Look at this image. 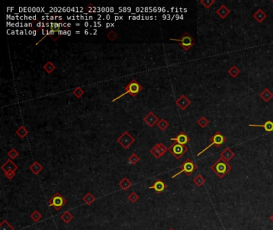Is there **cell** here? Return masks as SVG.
<instances>
[{
	"label": "cell",
	"instance_id": "cell-12",
	"mask_svg": "<svg viewBox=\"0 0 273 230\" xmlns=\"http://www.w3.org/2000/svg\"><path fill=\"white\" fill-rule=\"evenodd\" d=\"M149 189L154 190L158 194H161L167 189V185L162 180L157 179L152 185L149 186Z\"/></svg>",
	"mask_w": 273,
	"mask_h": 230
},
{
	"label": "cell",
	"instance_id": "cell-4",
	"mask_svg": "<svg viewBox=\"0 0 273 230\" xmlns=\"http://www.w3.org/2000/svg\"><path fill=\"white\" fill-rule=\"evenodd\" d=\"M180 172L177 173V174H174V175H173L171 178H175L176 177H177V176L180 175V174H183V173H185V174H186L187 177H189V176L192 175V174H193L195 171L197 170L198 167H197V165L195 164V162H194L192 160V159H190V158H187V159H186V160H185L184 162L182 163V165L180 166Z\"/></svg>",
	"mask_w": 273,
	"mask_h": 230
},
{
	"label": "cell",
	"instance_id": "cell-25",
	"mask_svg": "<svg viewBox=\"0 0 273 230\" xmlns=\"http://www.w3.org/2000/svg\"><path fill=\"white\" fill-rule=\"evenodd\" d=\"M56 67L54 63H53L51 61L47 62L46 63L42 66V69H43L48 74H51V73H53V71L55 70Z\"/></svg>",
	"mask_w": 273,
	"mask_h": 230
},
{
	"label": "cell",
	"instance_id": "cell-37",
	"mask_svg": "<svg viewBox=\"0 0 273 230\" xmlns=\"http://www.w3.org/2000/svg\"><path fill=\"white\" fill-rule=\"evenodd\" d=\"M128 197L129 201H130L131 203H136V202L137 201L139 200V195H138L136 192H131V193L129 194L128 197Z\"/></svg>",
	"mask_w": 273,
	"mask_h": 230
},
{
	"label": "cell",
	"instance_id": "cell-23",
	"mask_svg": "<svg viewBox=\"0 0 273 230\" xmlns=\"http://www.w3.org/2000/svg\"><path fill=\"white\" fill-rule=\"evenodd\" d=\"M192 182L196 185V186L199 188V187L203 186V185L205 184V182H206V179H205L201 174H198L197 176H196V178H193Z\"/></svg>",
	"mask_w": 273,
	"mask_h": 230
},
{
	"label": "cell",
	"instance_id": "cell-33",
	"mask_svg": "<svg viewBox=\"0 0 273 230\" xmlns=\"http://www.w3.org/2000/svg\"><path fill=\"white\" fill-rule=\"evenodd\" d=\"M139 160H140V158H139V157L138 156L136 153H132L130 157L128 158V161L129 162H130L131 165H136V164L138 163V162H139Z\"/></svg>",
	"mask_w": 273,
	"mask_h": 230
},
{
	"label": "cell",
	"instance_id": "cell-16",
	"mask_svg": "<svg viewBox=\"0 0 273 230\" xmlns=\"http://www.w3.org/2000/svg\"><path fill=\"white\" fill-rule=\"evenodd\" d=\"M250 127H261L264 128V130L268 133H271L273 131V121L271 120H268L263 124V125H255V124H250Z\"/></svg>",
	"mask_w": 273,
	"mask_h": 230
},
{
	"label": "cell",
	"instance_id": "cell-27",
	"mask_svg": "<svg viewBox=\"0 0 273 230\" xmlns=\"http://www.w3.org/2000/svg\"><path fill=\"white\" fill-rule=\"evenodd\" d=\"M95 201V197L92 195V193H87L84 197H83V201L86 203V205L87 206H91L92 205L94 201Z\"/></svg>",
	"mask_w": 273,
	"mask_h": 230
},
{
	"label": "cell",
	"instance_id": "cell-24",
	"mask_svg": "<svg viewBox=\"0 0 273 230\" xmlns=\"http://www.w3.org/2000/svg\"><path fill=\"white\" fill-rule=\"evenodd\" d=\"M60 218H61V220L64 223L69 224L74 219V216H73L72 213H70V212L66 211V212H64V213L60 216Z\"/></svg>",
	"mask_w": 273,
	"mask_h": 230
},
{
	"label": "cell",
	"instance_id": "cell-5",
	"mask_svg": "<svg viewBox=\"0 0 273 230\" xmlns=\"http://www.w3.org/2000/svg\"><path fill=\"white\" fill-rule=\"evenodd\" d=\"M170 40L179 42V45L185 51H187L189 49H191L196 42L194 38L187 32H184L180 39H170Z\"/></svg>",
	"mask_w": 273,
	"mask_h": 230
},
{
	"label": "cell",
	"instance_id": "cell-8",
	"mask_svg": "<svg viewBox=\"0 0 273 230\" xmlns=\"http://www.w3.org/2000/svg\"><path fill=\"white\" fill-rule=\"evenodd\" d=\"M117 142L124 149H128L133 143H135L136 139L132 137L128 131H124L120 137L117 138Z\"/></svg>",
	"mask_w": 273,
	"mask_h": 230
},
{
	"label": "cell",
	"instance_id": "cell-1",
	"mask_svg": "<svg viewBox=\"0 0 273 230\" xmlns=\"http://www.w3.org/2000/svg\"><path fill=\"white\" fill-rule=\"evenodd\" d=\"M231 169L232 166L228 162L224 161L222 158H219L211 166V170L221 179H223Z\"/></svg>",
	"mask_w": 273,
	"mask_h": 230
},
{
	"label": "cell",
	"instance_id": "cell-26",
	"mask_svg": "<svg viewBox=\"0 0 273 230\" xmlns=\"http://www.w3.org/2000/svg\"><path fill=\"white\" fill-rule=\"evenodd\" d=\"M156 125L157 126H158V128L161 131H164V130H166L168 127H169L170 124L166 119H164V118H161V119L157 122Z\"/></svg>",
	"mask_w": 273,
	"mask_h": 230
},
{
	"label": "cell",
	"instance_id": "cell-40",
	"mask_svg": "<svg viewBox=\"0 0 273 230\" xmlns=\"http://www.w3.org/2000/svg\"><path fill=\"white\" fill-rule=\"evenodd\" d=\"M168 230H175V229H173V228H170V229H168Z\"/></svg>",
	"mask_w": 273,
	"mask_h": 230
},
{
	"label": "cell",
	"instance_id": "cell-15",
	"mask_svg": "<svg viewBox=\"0 0 273 230\" xmlns=\"http://www.w3.org/2000/svg\"><path fill=\"white\" fill-rule=\"evenodd\" d=\"M234 157H235V153L228 147L224 149V150L221 152V153H220V158H222L223 159H224V161H226L227 162H230Z\"/></svg>",
	"mask_w": 273,
	"mask_h": 230
},
{
	"label": "cell",
	"instance_id": "cell-38",
	"mask_svg": "<svg viewBox=\"0 0 273 230\" xmlns=\"http://www.w3.org/2000/svg\"><path fill=\"white\" fill-rule=\"evenodd\" d=\"M4 174H5V176L7 177V178L8 180H12L13 178L15 177L16 175V173L14 172V171H9V172H6L4 173Z\"/></svg>",
	"mask_w": 273,
	"mask_h": 230
},
{
	"label": "cell",
	"instance_id": "cell-9",
	"mask_svg": "<svg viewBox=\"0 0 273 230\" xmlns=\"http://www.w3.org/2000/svg\"><path fill=\"white\" fill-rule=\"evenodd\" d=\"M167 151H168V148L166 147L165 145L163 144V143H157L150 149V153H152V156L155 157L156 159H159L161 157L164 156L167 153Z\"/></svg>",
	"mask_w": 273,
	"mask_h": 230
},
{
	"label": "cell",
	"instance_id": "cell-18",
	"mask_svg": "<svg viewBox=\"0 0 273 230\" xmlns=\"http://www.w3.org/2000/svg\"><path fill=\"white\" fill-rule=\"evenodd\" d=\"M267 16L268 15H267L266 13L264 12L261 8L258 9L257 11L253 14V18L259 23H262L264 20L266 19Z\"/></svg>",
	"mask_w": 273,
	"mask_h": 230
},
{
	"label": "cell",
	"instance_id": "cell-2",
	"mask_svg": "<svg viewBox=\"0 0 273 230\" xmlns=\"http://www.w3.org/2000/svg\"><path fill=\"white\" fill-rule=\"evenodd\" d=\"M124 93L120 94V96H118L117 98L114 99L112 100V102H114L115 101L119 100L120 99H121L122 97L125 96L126 94H130L131 97H136L139 93H140L142 90H143V86H141L140 83L136 80V79H132L131 81L125 86L124 88Z\"/></svg>",
	"mask_w": 273,
	"mask_h": 230
},
{
	"label": "cell",
	"instance_id": "cell-30",
	"mask_svg": "<svg viewBox=\"0 0 273 230\" xmlns=\"http://www.w3.org/2000/svg\"><path fill=\"white\" fill-rule=\"evenodd\" d=\"M84 90H83V89L82 87H80V86H78V87H76L75 90H72V94L74 95L75 98H77V99H81L82 97L83 96V94H84Z\"/></svg>",
	"mask_w": 273,
	"mask_h": 230
},
{
	"label": "cell",
	"instance_id": "cell-21",
	"mask_svg": "<svg viewBox=\"0 0 273 230\" xmlns=\"http://www.w3.org/2000/svg\"><path fill=\"white\" fill-rule=\"evenodd\" d=\"M119 186L124 191H127L132 186V182L127 178H123L119 182Z\"/></svg>",
	"mask_w": 273,
	"mask_h": 230
},
{
	"label": "cell",
	"instance_id": "cell-3",
	"mask_svg": "<svg viewBox=\"0 0 273 230\" xmlns=\"http://www.w3.org/2000/svg\"><path fill=\"white\" fill-rule=\"evenodd\" d=\"M226 141H227V138H226V137H224V136L223 135V134H221L220 131L215 132V134H214L213 135L210 137V142H211V144L208 145V146H207L206 148H204V149H203L202 151L199 152V153L197 154V156L198 157L200 156L202 153H204L207 149H210L211 146H215L216 148H220L221 146H223V145L224 144V143L226 142Z\"/></svg>",
	"mask_w": 273,
	"mask_h": 230
},
{
	"label": "cell",
	"instance_id": "cell-22",
	"mask_svg": "<svg viewBox=\"0 0 273 230\" xmlns=\"http://www.w3.org/2000/svg\"><path fill=\"white\" fill-rule=\"evenodd\" d=\"M29 134V131L27 130V129L26 127H24L23 126H20V128H18L15 131V134L20 137L21 139H23L26 137V136Z\"/></svg>",
	"mask_w": 273,
	"mask_h": 230
},
{
	"label": "cell",
	"instance_id": "cell-11",
	"mask_svg": "<svg viewBox=\"0 0 273 230\" xmlns=\"http://www.w3.org/2000/svg\"><path fill=\"white\" fill-rule=\"evenodd\" d=\"M191 103H192V101L187 99V96H185L184 94H182L181 96L176 101V105H177L181 110H185L187 109L189 105H191Z\"/></svg>",
	"mask_w": 273,
	"mask_h": 230
},
{
	"label": "cell",
	"instance_id": "cell-14",
	"mask_svg": "<svg viewBox=\"0 0 273 230\" xmlns=\"http://www.w3.org/2000/svg\"><path fill=\"white\" fill-rule=\"evenodd\" d=\"M18 169H19L18 165H16L11 159L7 160V162L1 166V169H2L3 171H4V173L9 172V171H14V172H16V170H18Z\"/></svg>",
	"mask_w": 273,
	"mask_h": 230
},
{
	"label": "cell",
	"instance_id": "cell-13",
	"mask_svg": "<svg viewBox=\"0 0 273 230\" xmlns=\"http://www.w3.org/2000/svg\"><path fill=\"white\" fill-rule=\"evenodd\" d=\"M171 141H173L174 142L179 143L180 145H183V146H186L187 142H189L190 138H189L188 136L185 134L183 131H181L178 135L176 136V137H172L171 138Z\"/></svg>",
	"mask_w": 273,
	"mask_h": 230
},
{
	"label": "cell",
	"instance_id": "cell-32",
	"mask_svg": "<svg viewBox=\"0 0 273 230\" xmlns=\"http://www.w3.org/2000/svg\"><path fill=\"white\" fill-rule=\"evenodd\" d=\"M30 217H31V219L33 221V222H39V221H40L41 218H42V214H41V213H39L38 210H35L33 213L31 214Z\"/></svg>",
	"mask_w": 273,
	"mask_h": 230
},
{
	"label": "cell",
	"instance_id": "cell-28",
	"mask_svg": "<svg viewBox=\"0 0 273 230\" xmlns=\"http://www.w3.org/2000/svg\"><path fill=\"white\" fill-rule=\"evenodd\" d=\"M227 73H228L231 76L232 78H236L239 74H240V70L237 67V66L236 65H233L231 66V67L230 69H229L228 70H227Z\"/></svg>",
	"mask_w": 273,
	"mask_h": 230
},
{
	"label": "cell",
	"instance_id": "cell-6",
	"mask_svg": "<svg viewBox=\"0 0 273 230\" xmlns=\"http://www.w3.org/2000/svg\"><path fill=\"white\" fill-rule=\"evenodd\" d=\"M67 201L64 197H63L59 192L56 193L48 200V206L53 207L56 211H59L63 207L67 205Z\"/></svg>",
	"mask_w": 273,
	"mask_h": 230
},
{
	"label": "cell",
	"instance_id": "cell-10",
	"mask_svg": "<svg viewBox=\"0 0 273 230\" xmlns=\"http://www.w3.org/2000/svg\"><path fill=\"white\" fill-rule=\"evenodd\" d=\"M143 120L145 124L148 125L149 127H153L154 126L156 125L157 122L159 121L158 117H157L152 111H150L146 116L143 118Z\"/></svg>",
	"mask_w": 273,
	"mask_h": 230
},
{
	"label": "cell",
	"instance_id": "cell-7",
	"mask_svg": "<svg viewBox=\"0 0 273 230\" xmlns=\"http://www.w3.org/2000/svg\"><path fill=\"white\" fill-rule=\"evenodd\" d=\"M188 150V148L186 146L183 145H180L179 143L174 142L171 145L169 148H168V151L171 153V154L176 158L177 160H180V158L187 153Z\"/></svg>",
	"mask_w": 273,
	"mask_h": 230
},
{
	"label": "cell",
	"instance_id": "cell-39",
	"mask_svg": "<svg viewBox=\"0 0 273 230\" xmlns=\"http://www.w3.org/2000/svg\"><path fill=\"white\" fill-rule=\"evenodd\" d=\"M270 220H271V222H273V213L271 215V217H270Z\"/></svg>",
	"mask_w": 273,
	"mask_h": 230
},
{
	"label": "cell",
	"instance_id": "cell-17",
	"mask_svg": "<svg viewBox=\"0 0 273 230\" xmlns=\"http://www.w3.org/2000/svg\"><path fill=\"white\" fill-rule=\"evenodd\" d=\"M215 12H216L217 15H218L219 17H220L221 19H224L227 16H228L229 14H230L231 11H230V10H229L225 5L223 4V5H221L218 9H217Z\"/></svg>",
	"mask_w": 273,
	"mask_h": 230
},
{
	"label": "cell",
	"instance_id": "cell-20",
	"mask_svg": "<svg viewBox=\"0 0 273 230\" xmlns=\"http://www.w3.org/2000/svg\"><path fill=\"white\" fill-rule=\"evenodd\" d=\"M259 96L263 99L264 102H268L273 98V93L270 91L268 88H266V89H264L261 93H259Z\"/></svg>",
	"mask_w": 273,
	"mask_h": 230
},
{
	"label": "cell",
	"instance_id": "cell-29",
	"mask_svg": "<svg viewBox=\"0 0 273 230\" xmlns=\"http://www.w3.org/2000/svg\"><path fill=\"white\" fill-rule=\"evenodd\" d=\"M0 230H15V228L7 220H3L0 223Z\"/></svg>",
	"mask_w": 273,
	"mask_h": 230
},
{
	"label": "cell",
	"instance_id": "cell-35",
	"mask_svg": "<svg viewBox=\"0 0 273 230\" xmlns=\"http://www.w3.org/2000/svg\"><path fill=\"white\" fill-rule=\"evenodd\" d=\"M199 3L206 9H209L211 6L215 3V0H200Z\"/></svg>",
	"mask_w": 273,
	"mask_h": 230
},
{
	"label": "cell",
	"instance_id": "cell-41",
	"mask_svg": "<svg viewBox=\"0 0 273 230\" xmlns=\"http://www.w3.org/2000/svg\"><path fill=\"white\" fill-rule=\"evenodd\" d=\"M271 2H272V3H273V0H272V1H271Z\"/></svg>",
	"mask_w": 273,
	"mask_h": 230
},
{
	"label": "cell",
	"instance_id": "cell-31",
	"mask_svg": "<svg viewBox=\"0 0 273 230\" xmlns=\"http://www.w3.org/2000/svg\"><path fill=\"white\" fill-rule=\"evenodd\" d=\"M197 124L201 128H206L209 125V121L206 118V117L202 116L197 120Z\"/></svg>",
	"mask_w": 273,
	"mask_h": 230
},
{
	"label": "cell",
	"instance_id": "cell-34",
	"mask_svg": "<svg viewBox=\"0 0 273 230\" xmlns=\"http://www.w3.org/2000/svg\"><path fill=\"white\" fill-rule=\"evenodd\" d=\"M19 152L16 150L14 148H12L11 149H10L8 151V153H7V155H8V157L10 158H11V160H14V159H16V158L19 157Z\"/></svg>",
	"mask_w": 273,
	"mask_h": 230
},
{
	"label": "cell",
	"instance_id": "cell-19",
	"mask_svg": "<svg viewBox=\"0 0 273 230\" xmlns=\"http://www.w3.org/2000/svg\"><path fill=\"white\" fill-rule=\"evenodd\" d=\"M29 169L31 171L32 174H34L35 175H38V174L43 169V166H42L39 162L35 161V162L29 166Z\"/></svg>",
	"mask_w": 273,
	"mask_h": 230
},
{
	"label": "cell",
	"instance_id": "cell-36",
	"mask_svg": "<svg viewBox=\"0 0 273 230\" xmlns=\"http://www.w3.org/2000/svg\"><path fill=\"white\" fill-rule=\"evenodd\" d=\"M107 38L109 39L111 42H113L118 38V35L114 30H110L108 34H107Z\"/></svg>",
	"mask_w": 273,
	"mask_h": 230
}]
</instances>
